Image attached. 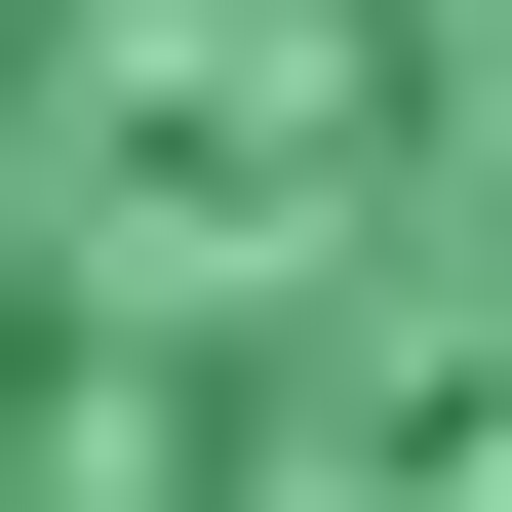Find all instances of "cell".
<instances>
[{"instance_id": "cell-1", "label": "cell", "mask_w": 512, "mask_h": 512, "mask_svg": "<svg viewBox=\"0 0 512 512\" xmlns=\"http://www.w3.org/2000/svg\"><path fill=\"white\" fill-rule=\"evenodd\" d=\"M0 512H512V0H0Z\"/></svg>"}]
</instances>
